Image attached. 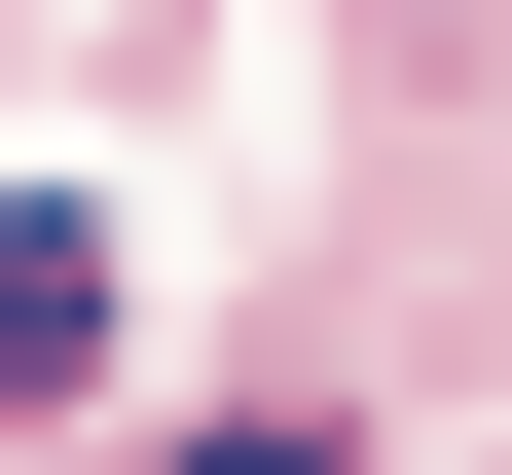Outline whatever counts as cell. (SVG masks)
Returning <instances> with one entry per match:
<instances>
[{"mask_svg":"<svg viewBox=\"0 0 512 475\" xmlns=\"http://www.w3.org/2000/svg\"><path fill=\"white\" fill-rule=\"evenodd\" d=\"M110 366V220H37V183H0V402H74Z\"/></svg>","mask_w":512,"mask_h":475,"instance_id":"1","label":"cell"},{"mask_svg":"<svg viewBox=\"0 0 512 475\" xmlns=\"http://www.w3.org/2000/svg\"><path fill=\"white\" fill-rule=\"evenodd\" d=\"M183 475H366V439H330V402H256V439H183Z\"/></svg>","mask_w":512,"mask_h":475,"instance_id":"2","label":"cell"}]
</instances>
